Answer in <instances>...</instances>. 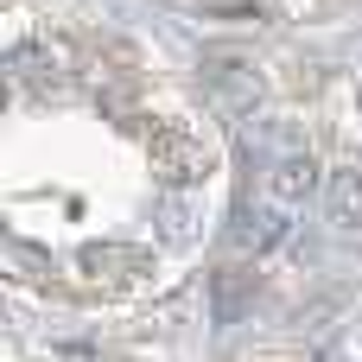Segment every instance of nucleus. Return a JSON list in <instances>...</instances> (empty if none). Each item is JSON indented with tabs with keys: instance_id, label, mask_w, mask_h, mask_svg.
<instances>
[{
	"instance_id": "nucleus-1",
	"label": "nucleus",
	"mask_w": 362,
	"mask_h": 362,
	"mask_svg": "<svg viewBox=\"0 0 362 362\" xmlns=\"http://www.w3.org/2000/svg\"><path fill=\"white\" fill-rule=\"evenodd\" d=\"M293 223H299V210H286V204H274L267 191H248L235 210H229V248L235 255H274L286 235H293Z\"/></svg>"
},
{
	"instance_id": "nucleus-2",
	"label": "nucleus",
	"mask_w": 362,
	"mask_h": 362,
	"mask_svg": "<svg viewBox=\"0 0 362 362\" xmlns=\"http://www.w3.org/2000/svg\"><path fill=\"white\" fill-rule=\"evenodd\" d=\"M312 185H318V165H312V153H305V146H286V153L255 178V191H267V197H274V204H286V210H305Z\"/></svg>"
},
{
	"instance_id": "nucleus-3",
	"label": "nucleus",
	"mask_w": 362,
	"mask_h": 362,
	"mask_svg": "<svg viewBox=\"0 0 362 362\" xmlns=\"http://www.w3.org/2000/svg\"><path fill=\"white\" fill-rule=\"evenodd\" d=\"M210 89H216V102L229 108V115H255V102H261V76L242 64V57H229V51H216L210 64Z\"/></svg>"
},
{
	"instance_id": "nucleus-4",
	"label": "nucleus",
	"mask_w": 362,
	"mask_h": 362,
	"mask_svg": "<svg viewBox=\"0 0 362 362\" xmlns=\"http://www.w3.org/2000/svg\"><path fill=\"white\" fill-rule=\"evenodd\" d=\"M325 223H331L337 242H350L362 229V172L356 165H337V172L325 178Z\"/></svg>"
},
{
	"instance_id": "nucleus-5",
	"label": "nucleus",
	"mask_w": 362,
	"mask_h": 362,
	"mask_svg": "<svg viewBox=\"0 0 362 362\" xmlns=\"http://www.w3.org/2000/svg\"><path fill=\"white\" fill-rule=\"evenodd\" d=\"M255 299H261V274H248V267H223L216 286H210V318H216V325H242V318L255 312Z\"/></svg>"
},
{
	"instance_id": "nucleus-6",
	"label": "nucleus",
	"mask_w": 362,
	"mask_h": 362,
	"mask_svg": "<svg viewBox=\"0 0 362 362\" xmlns=\"http://www.w3.org/2000/svg\"><path fill=\"white\" fill-rule=\"evenodd\" d=\"M153 165L165 172V185H191V178H204V172H210V153H204V140L159 134V140H153Z\"/></svg>"
},
{
	"instance_id": "nucleus-7",
	"label": "nucleus",
	"mask_w": 362,
	"mask_h": 362,
	"mask_svg": "<svg viewBox=\"0 0 362 362\" xmlns=\"http://www.w3.org/2000/svg\"><path fill=\"white\" fill-rule=\"evenodd\" d=\"M165 235H172V242H185V235H191V223H185V204H178V197H165Z\"/></svg>"
}]
</instances>
